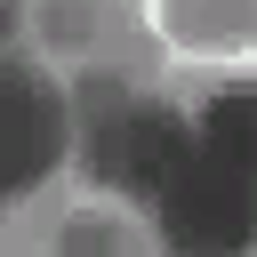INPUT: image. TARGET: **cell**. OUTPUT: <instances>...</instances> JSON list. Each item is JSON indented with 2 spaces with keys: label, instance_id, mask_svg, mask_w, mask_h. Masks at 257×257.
Masks as SVG:
<instances>
[{
  "label": "cell",
  "instance_id": "obj_1",
  "mask_svg": "<svg viewBox=\"0 0 257 257\" xmlns=\"http://www.w3.org/2000/svg\"><path fill=\"white\" fill-rule=\"evenodd\" d=\"M40 257H161V241L112 185H80V201L64 209V225L48 233Z\"/></svg>",
  "mask_w": 257,
  "mask_h": 257
},
{
  "label": "cell",
  "instance_id": "obj_2",
  "mask_svg": "<svg viewBox=\"0 0 257 257\" xmlns=\"http://www.w3.org/2000/svg\"><path fill=\"white\" fill-rule=\"evenodd\" d=\"M96 0H64V8H32L24 16V40L40 48V64L56 72H96Z\"/></svg>",
  "mask_w": 257,
  "mask_h": 257
}]
</instances>
